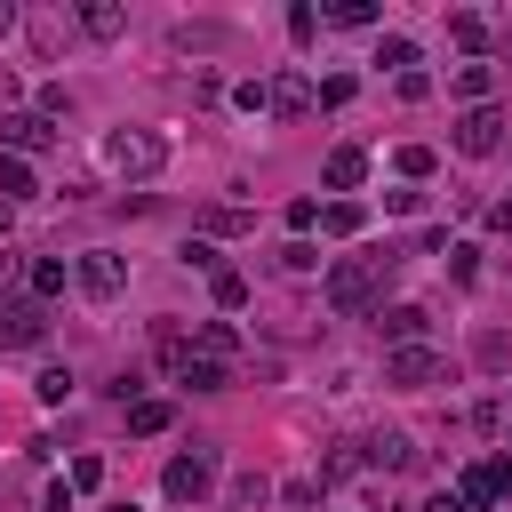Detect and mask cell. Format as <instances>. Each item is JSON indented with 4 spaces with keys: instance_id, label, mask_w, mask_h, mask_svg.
Listing matches in <instances>:
<instances>
[{
    "instance_id": "12",
    "label": "cell",
    "mask_w": 512,
    "mask_h": 512,
    "mask_svg": "<svg viewBox=\"0 0 512 512\" xmlns=\"http://www.w3.org/2000/svg\"><path fill=\"white\" fill-rule=\"evenodd\" d=\"M368 448V464H384V472H408L416 464V440L408 432H376V440H360Z\"/></svg>"
},
{
    "instance_id": "21",
    "label": "cell",
    "mask_w": 512,
    "mask_h": 512,
    "mask_svg": "<svg viewBox=\"0 0 512 512\" xmlns=\"http://www.w3.org/2000/svg\"><path fill=\"white\" fill-rule=\"evenodd\" d=\"M320 224H328L336 240H344V232H360V200H328V208H320Z\"/></svg>"
},
{
    "instance_id": "3",
    "label": "cell",
    "mask_w": 512,
    "mask_h": 512,
    "mask_svg": "<svg viewBox=\"0 0 512 512\" xmlns=\"http://www.w3.org/2000/svg\"><path fill=\"white\" fill-rule=\"evenodd\" d=\"M208 480H216V456H208V448H192V456H176V464L160 472V488H168L176 504H200V496H208Z\"/></svg>"
},
{
    "instance_id": "27",
    "label": "cell",
    "mask_w": 512,
    "mask_h": 512,
    "mask_svg": "<svg viewBox=\"0 0 512 512\" xmlns=\"http://www.w3.org/2000/svg\"><path fill=\"white\" fill-rule=\"evenodd\" d=\"M448 32H456V40H464V48H488V24H480V16H456V24H448Z\"/></svg>"
},
{
    "instance_id": "18",
    "label": "cell",
    "mask_w": 512,
    "mask_h": 512,
    "mask_svg": "<svg viewBox=\"0 0 512 512\" xmlns=\"http://www.w3.org/2000/svg\"><path fill=\"white\" fill-rule=\"evenodd\" d=\"M360 464H368V448H360V440H344V448H336V456L320 464V480H352Z\"/></svg>"
},
{
    "instance_id": "10",
    "label": "cell",
    "mask_w": 512,
    "mask_h": 512,
    "mask_svg": "<svg viewBox=\"0 0 512 512\" xmlns=\"http://www.w3.org/2000/svg\"><path fill=\"white\" fill-rule=\"evenodd\" d=\"M504 488H512V464H472V472H464V488H456V496H464V504H496V496H504Z\"/></svg>"
},
{
    "instance_id": "15",
    "label": "cell",
    "mask_w": 512,
    "mask_h": 512,
    "mask_svg": "<svg viewBox=\"0 0 512 512\" xmlns=\"http://www.w3.org/2000/svg\"><path fill=\"white\" fill-rule=\"evenodd\" d=\"M24 288H32V304L64 296V256H40V264H24Z\"/></svg>"
},
{
    "instance_id": "11",
    "label": "cell",
    "mask_w": 512,
    "mask_h": 512,
    "mask_svg": "<svg viewBox=\"0 0 512 512\" xmlns=\"http://www.w3.org/2000/svg\"><path fill=\"white\" fill-rule=\"evenodd\" d=\"M80 32H88V40H120V32H128V8H120V0H88V8H80Z\"/></svg>"
},
{
    "instance_id": "29",
    "label": "cell",
    "mask_w": 512,
    "mask_h": 512,
    "mask_svg": "<svg viewBox=\"0 0 512 512\" xmlns=\"http://www.w3.org/2000/svg\"><path fill=\"white\" fill-rule=\"evenodd\" d=\"M200 224H208V232H240L248 216H240V208H200Z\"/></svg>"
},
{
    "instance_id": "5",
    "label": "cell",
    "mask_w": 512,
    "mask_h": 512,
    "mask_svg": "<svg viewBox=\"0 0 512 512\" xmlns=\"http://www.w3.org/2000/svg\"><path fill=\"white\" fill-rule=\"evenodd\" d=\"M496 144H504V112H496V104H472V112L456 120V152H472V160H488Z\"/></svg>"
},
{
    "instance_id": "4",
    "label": "cell",
    "mask_w": 512,
    "mask_h": 512,
    "mask_svg": "<svg viewBox=\"0 0 512 512\" xmlns=\"http://www.w3.org/2000/svg\"><path fill=\"white\" fill-rule=\"evenodd\" d=\"M40 336H48V304H32V296L0 304V352H32Z\"/></svg>"
},
{
    "instance_id": "33",
    "label": "cell",
    "mask_w": 512,
    "mask_h": 512,
    "mask_svg": "<svg viewBox=\"0 0 512 512\" xmlns=\"http://www.w3.org/2000/svg\"><path fill=\"white\" fill-rule=\"evenodd\" d=\"M8 280H16V256H0V304H8Z\"/></svg>"
},
{
    "instance_id": "14",
    "label": "cell",
    "mask_w": 512,
    "mask_h": 512,
    "mask_svg": "<svg viewBox=\"0 0 512 512\" xmlns=\"http://www.w3.org/2000/svg\"><path fill=\"white\" fill-rule=\"evenodd\" d=\"M360 176H368V152H360V144H344V152H328V192H352Z\"/></svg>"
},
{
    "instance_id": "22",
    "label": "cell",
    "mask_w": 512,
    "mask_h": 512,
    "mask_svg": "<svg viewBox=\"0 0 512 512\" xmlns=\"http://www.w3.org/2000/svg\"><path fill=\"white\" fill-rule=\"evenodd\" d=\"M208 288H216V304H224V312H240V304H248V280H240V272H216Z\"/></svg>"
},
{
    "instance_id": "31",
    "label": "cell",
    "mask_w": 512,
    "mask_h": 512,
    "mask_svg": "<svg viewBox=\"0 0 512 512\" xmlns=\"http://www.w3.org/2000/svg\"><path fill=\"white\" fill-rule=\"evenodd\" d=\"M424 512H472V504H464V496H456V488H440V496H432V504H424Z\"/></svg>"
},
{
    "instance_id": "25",
    "label": "cell",
    "mask_w": 512,
    "mask_h": 512,
    "mask_svg": "<svg viewBox=\"0 0 512 512\" xmlns=\"http://www.w3.org/2000/svg\"><path fill=\"white\" fill-rule=\"evenodd\" d=\"M264 496H272V488H264V472H248V480H232V504H240V512H256Z\"/></svg>"
},
{
    "instance_id": "6",
    "label": "cell",
    "mask_w": 512,
    "mask_h": 512,
    "mask_svg": "<svg viewBox=\"0 0 512 512\" xmlns=\"http://www.w3.org/2000/svg\"><path fill=\"white\" fill-rule=\"evenodd\" d=\"M384 384H440V352H424V344H400L392 360H384Z\"/></svg>"
},
{
    "instance_id": "26",
    "label": "cell",
    "mask_w": 512,
    "mask_h": 512,
    "mask_svg": "<svg viewBox=\"0 0 512 512\" xmlns=\"http://www.w3.org/2000/svg\"><path fill=\"white\" fill-rule=\"evenodd\" d=\"M64 32H72V16H40V24H32V40H40V48H56Z\"/></svg>"
},
{
    "instance_id": "9",
    "label": "cell",
    "mask_w": 512,
    "mask_h": 512,
    "mask_svg": "<svg viewBox=\"0 0 512 512\" xmlns=\"http://www.w3.org/2000/svg\"><path fill=\"white\" fill-rule=\"evenodd\" d=\"M424 320H432L424 304H376V328H384L392 344H416V336H424Z\"/></svg>"
},
{
    "instance_id": "34",
    "label": "cell",
    "mask_w": 512,
    "mask_h": 512,
    "mask_svg": "<svg viewBox=\"0 0 512 512\" xmlns=\"http://www.w3.org/2000/svg\"><path fill=\"white\" fill-rule=\"evenodd\" d=\"M8 224H16V216H8V200H0V240H8Z\"/></svg>"
},
{
    "instance_id": "13",
    "label": "cell",
    "mask_w": 512,
    "mask_h": 512,
    "mask_svg": "<svg viewBox=\"0 0 512 512\" xmlns=\"http://www.w3.org/2000/svg\"><path fill=\"white\" fill-rule=\"evenodd\" d=\"M80 288H88V296H120V256H104V248L80 256Z\"/></svg>"
},
{
    "instance_id": "7",
    "label": "cell",
    "mask_w": 512,
    "mask_h": 512,
    "mask_svg": "<svg viewBox=\"0 0 512 512\" xmlns=\"http://www.w3.org/2000/svg\"><path fill=\"white\" fill-rule=\"evenodd\" d=\"M264 112H280V120H304V112H312V80H304V72H280V80H264Z\"/></svg>"
},
{
    "instance_id": "2",
    "label": "cell",
    "mask_w": 512,
    "mask_h": 512,
    "mask_svg": "<svg viewBox=\"0 0 512 512\" xmlns=\"http://www.w3.org/2000/svg\"><path fill=\"white\" fill-rule=\"evenodd\" d=\"M160 160H168V144L152 128H112L104 136V168H120V176H160Z\"/></svg>"
},
{
    "instance_id": "24",
    "label": "cell",
    "mask_w": 512,
    "mask_h": 512,
    "mask_svg": "<svg viewBox=\"0 0 512 512\" xmlns=\"http://www.w3.org/2000/svg\"><path fill=\"white\" fill-rule=\"evenodd\" d=\"M312 264H320L312 240H288V248H280V272H312Z\"/></svg>"
},
{
    "instance_id": "1",
    "label": "cell",
    "mask_w": 512,
    "mask_h": 512,
    "mask_svg": "<svg viewBox=\"0 0 512 512\" xmlns=\"http://www.w3.org/2000/svg\"><path fill=\"white\" fill-rule=\"evenodd\" d=\"M400 280V256L392 248H368V256H344L336 272H328V312H344V320H360V312H376L384 304V288Z\"/></svg>"
},
{
    "instance_id": "16",
    "label": "cell",
    "mask_w": 512,
    "mask_h": 512,
    "mask_svg": "<svg viewBox=\"0 0 512 512\" xmlns=\"http://www.w3.org/2000/svg\"><path fill=\"white\" fill-rule=\"evenodd\" d=\"M24 192H32V160L0 152V200H24Z\"/></svg>"
},
{
    "instance_id": "28",
    "label": "cell",
    "mask_w": 512,
    "mask_h": 512,
    "mask_svg": "<svg viewBox=\"0 0 512 512\" xmlns=\"http://www.w3.org/2000/svg\"><path fill=\"white\" fill-rule=\"evenodd\" d=\"M376 64H416V40H400V32H392V40L376 48Z\"/></svg>"
},
{
    "instance_id": "19",
    "label": "cell",
    "mask_w": 512,
    "mask_h": 512,
    "mask_svg": "<svg viewBox=\"0 0 512 512\" xmlns=\"http://www.w3.org/2000/svg\"><path fill=\"white\" fill-rule=\"evenodd\" d=\"M488 88H496V72H488V64H464V72H456V96H472V104H488Z\"/></svg>"
},
{
    "instance_id": "23",
    "label": "cell",
    "mask_w": 512,
    "mask_h": 512,
    "mask_svg": "<svg viewBox=\"0 0 512 512\" xmlns=\"http://www.w3.org/2000/svg\"><path fill=\"white\" fill-rule=\"evenodd\" d=\"M312 104H352V72H328V80L312 88Z\"/></svg>"
},
{
    "instance_id": "35",
    "label": "cell",
    "mask_w": 512,
    "mask_h": 512,
    "mask_svg": "<svg viewBox=\"0 0 512 512\" xmlns=\"http://www.w3.org/2000/svg\"><path fill=\"white\" fill-rule=\"evenodd\" d=\"M8 24H16V8H8V0H0V32H8Z\"/></svg>"
},
{
    "instance_id": "8",
    "label": "cell",
    "mask_w": 512,
    "mask_h": 512,
    "mask_svg": "<svg viewBox=\"0 0 512 512\" xmlns=\"http://www.w3.org/2000/svg\"><path fill=\"white\" fill-rule=\"evenodd\" d=\"M0 136H8V152H16V160H24V152H48V144H56V128H48L40 112H8V120H0Z\"/></svg>"
},
{
    "instance_id": "17",
    "label": "cell",
    "mask_w": 512,
    "mask_h": 512,
    "mask_svg": "<svg viewBox=\"0 0 512 512\" xmlns=\"http://www.w3.org/2000/svg\"><path fill=\"white\" fill-rule=\"evenodd\" d=\"M168 416H176L168 400H136V408H128V432H168Z\"/></svg>"
},
{
    "instance_id": "32",
    "label": "cell",
    "mask_w": 512,
    "mask_h": 512,
    "mask_svg": "<svg viewBox=\"0 0 512 512\" xmlns=\"http://www.w3.org/2000/svg\"><path fill=\"white\" fill-rule=\"evenodd\" d=\"M488 224H496V232L512 240V200H496V208H488Z\"/></svg>"
},
{
    "instance_id": "37",
    "label": "cell",
    "mask_w": 512,
    "mask_h": 512,
    "mask_svg": "<svg viewBox=\"0 0 512 512\" xmlns=\"http://www.w3.org/2000/svg\"><path fill=\"white\" fill-rule=\"evenodd\" d=\"M112 512H136V504H112Z\"/></svg>"
},
{
    "instance_id": "36",
    "label": "cell",
    "mask_w": 512,
    "mask_h": 512,
    "mask_svg": "<svg viewBox=\"0 0 512 512\" xmlns=\"http://www.w3.org/2000/svg\"><path fill=\"white\" fill-rule=\"evenodd\" d=\"M504 64H512V32H504Z\"/></svg>"
},
{
    "instance_id": "20",
    "label": "cell",
    "mask_w": 512,
    "mask_h": 512,
    "mask_svg": "<svg viewBox=\"0 0 512 512\" xmlns=\"http://www.w3.org/2000/svg\"><path fill=\"white\" fill-rule=\"evenodd\" d=\"M432 168H440V160H432V144H400V176H408V184H424Z\"/></svg>"
},
{
    "instance_id": "30",
    "label": "cell",
    "mask_w": 512,
    "mask_h": 512,
    "mask_svg": "<svg viewBox=\"0 0 512 512\" xmlns=\"http://www.w3.org/2000/svg\"><path fill=\"white\" fill-rule=\"evenodd\" d=\"M104 480V456H72V488H96Z\"/></svg>"
}]
</instances>
